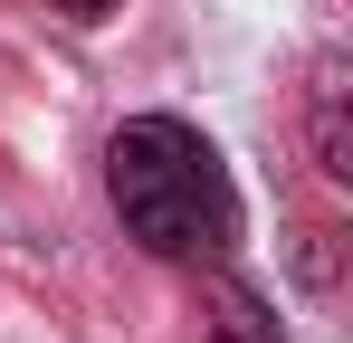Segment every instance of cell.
Returning <instances> with one entry per match:
<instances>
[{"mask_svg": "<svg viewBox=\"0 0 353 343\" xmlns=\"http://www.w3.org/2000/svg\"><path fill=\"white\" fill-rule=\"evenodd\" d=\"M105 200H115V220L134 248H153V258H172V267H220L239 248V191L220 153H210V134H191L181 114H134L115 124V143H105Z\"/></svg>", "mask_w": 353, "mask_h": 343, "instance_id": "cell-1", "label": "cell"}, {"mask_svg": "<svg viewBox=\"0 0 353 343\" xmlns=\"http://www.w3.org/2000/svg\"><path fill=\"white\" fill-rule=\"evenodd\" d=\"M305 134H315V172L325 181H353V124H344V57L315 67L305 86Z\"/></svg>", "mask_w": 353, "mask_h": 343, "instance_id": "cell-2", "label": "cell"}, {"mask_svg": "<svg viewBox=\"0 0 353 343\" xmlns=\"http://www.w3.org/2000/svg\"><path fill=\"white\" fill-rule=\"evenodd\" d=\"M201 343H287V324L268 315V295H258V286L220 277L210 295H201Z\"/></svg>", "mask_w": 353, "mask_h": 343, "instance_id": "cell-3", "label": "cell"}, {"mask_svg": "<svg viewBox=\"0 0 353 343\" xmlns=\"http://www.w3.org/2000/svg\"><path fill=\"white\" fill-rule=\"evenodd\" d=\"M58 10H67V19H115L124 0H58Z\"/></svg>", "mask_w": 353, "mask_h": 343, "instance_id": "cell-4", "label": "cell"}]
</instances>
